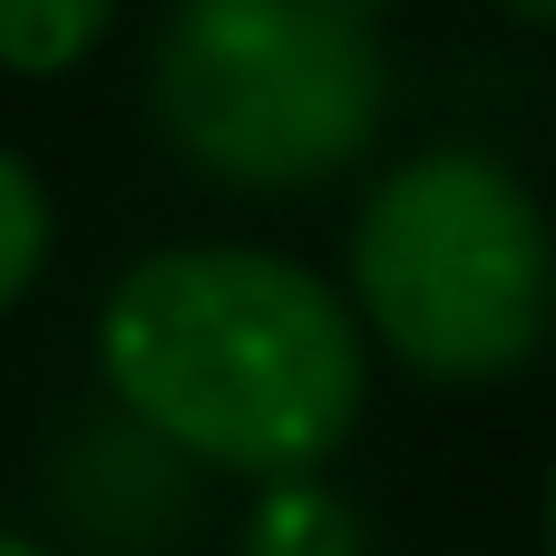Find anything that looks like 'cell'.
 Instances as JSON below:
<instances>
[{"label": "cell", "mask_w": 556, "mask_h": 556, "mask_svg": "<svg viewBox=\"0 0 556 556\" xmlns=\"http://www.w3.org/2000/svg\"><path fill=\"white\" fill-rule=\"evenodd\" d=\"M108 391L195 469L313 479L371 391L362 313L293 254L166 244L98 303Z\"/></svg>", "instance_id": "6da1fadb"}, {"label": "cell", "mask_w": 556, "mask_h": 556, "mask_svg": "<svg viewBox=\"0 0 556 556\" xmlns=\"http://www.w3.org/2000/svg\"><path fill=\"white\" fill-rule=\"evenodd\" d=\"M352 313L420 381H508L556 323L547 205L469 147L401 156L352 215Z\"/></svg>", "instance_id": "7a4b0ae2"}, {"label": "cell", "mask_w": 556, "mask_h": 556, "mask_svg": "<svg viewBox=\"0 0 556 556\" xmlns=\"http://www.w3.org/2000/svg\"><path fill=\"white\" fill-rule=\"evenodd\" d=\"M381 108V39L342 0H176L156 29V127L215 186H332L371 156Z\"/></svg>", "instance_id": "3957f363"}, {"label": "cell", "mask_w": 556, "mask_h": 556, "mask_svg": "<svg viewBox=\"0 0 556 556\" xmlns=\"http://www.w3.org/2000/svg\"><path fill=\"white\" fill-rule=\"evenodd\" d=\"M235 556H371V528L332 479H274L254 498Z\"/></svg>", "instance_id": "277c9868"}, {"label": "cell", "mask_w": 556, "mask_h": 556, "mask_svg": "<svg viewBox=\"0 0 556 556\" xmlns=\"http://www.w3.org/2000/svg\"><path fill=\"white\" fill-rule=\"evenodd\" d=\"M117 0H0V68L20 78H59L108 39Z\"/></svg>", "instance_id": "5b68a950"}, {"label": "cell", "mask_w": 556, "mask_h": 556, "mask_svg": "<svg viewBox=\"0 0 556 556\" xmlns=\"http://www.w3.org/2000/svg\"><path fill=\"white\" fill-rule=\"evenodd\" d=\"M39 264H49V195H39V176L0 147V313L39 283Z\"/></svg>", "instance_id": "8992f818"}, {"label": "cell", "mask_w": 556, "mask_h": 556, "mask_svg": "<svg viewBox=\"0 0 556 556\" xmlns=\"http://www.w3.org/2000/svg\"><path fill=\"white\" fill-rule=\"evenodd\" d=\"M508 20H528V29H556V0H498Z\"/></svg>", "instance_id": "52a82bcc"}, {"label": "cell", "mask_w": 556, "mask_h": 556, "mask_svg": "<svg viewBox=\"0 0 556 556\" xmlns=\"http://www.w3.org/2000/svg\"><path fill=\"white\" fill-rule=\"evenodd\" d=\"M0 556H49L39 538H20V528H0Z\"/></svg>", "instance_id": "ba28073f"}, {"label": "cell", "mask_w": 556, "mask_h": 556, "mask_svg": "<svg viewBox=\"0 0 556 556\" xmlns=\"http://www.w3.org/2000/svg\"><path fill=\"white\" fill-rule=\"evenodd\" d=\"M547 556H556V469H547Z\"/></svg>", "instance_id": "9c48e42d"}, {"label": "cell", "mask_w": 556, "mask_h": 556, "mask_svg": "<svg viewBox=\"0 0 556 556\" xmlns=\"http://www.w3.org/2000/svg\"><path fill=\"white\" fill-rule=\"evenodd\" d=\"M342 10H362V20H371V10H381V0H342Z\"/></svg>", "instance_id": "30bf717a"}]
</instances>
